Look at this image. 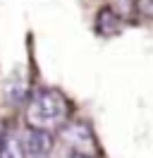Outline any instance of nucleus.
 I'll list each match as a JSON object with an SVG mask.
<instances>
[{
    "mask_svg": "<svg viewBox=\"0 0 153 158\" xmlns=\"http://www.w3.org/2000/svg\"><path fill=\"white\" fill-rule=\"evenodd\" d=\"M60 146H62V151L79 153V156H86V158L101 156V146H98L93 129L86 122H76V120H69L60 129Z\"/></svg>",
    "mask_w": 153,
    "mask_h": 158,
    "instance_id": "f03ea898",
    "label": "nucleus"
},
{
    "mask_svg": "<svg viewBox=\"0 0 153 158\" xmlns=\"http://www.w3.org/2000/svg\"><path fill=\"white\" fill-rule=\"evenodd\" d=\"M43 158H48V156H43Z\"/></svg>",
    "mask_w": 153,
    "mask_h": 158,
    "instance_id": "423d86ee",
    "label": "nucleus"
},
{
    "mask_svg": "<svg viewBox=\"0 0 153 158\" xmlns=\"http://www.w3.org/2000/svg\"><path fill=\"white\" fill-rule=\"evenodd\" d=\"M96 29H98V34L101 36H115V34H120V29H122V19L115 15L113 7H101V12H98V17H96Z\"/></svg>",
    "mask_w": 153,
    "mask_h": 158,
    "instance_id": "20e7f679",
    "label": "nucleus"
},
{
    "mask_svg": "<svg viewBox=\"0 0 153 158\" xmlns=\"http://www.w3.org/2000/svg\"><path fill=\"white\" fill-rule=\"evenodd\" d=\"M62 158H86V156H79V153H69V151H62Z\"/></svg>",
    "mask_w": 153,
    "mask_h": 158,
    "instance_id": "39448f33",
    "label": "nucleus"
},
{
    "mask_svg": "<svg viewBox=\"0 0 153 158\" xmlns=\"http://www.w3.org/2000/svg\"><path fill=\"white\" fill-rule=\"evenodd\" d=\"M0 158H29L22 132L10 129L0 137Z\"/></svg>",
    "mask_w": 153,
    "mask_h": 158,
    "instance_id": "7ed1b4c3",
    "label": "nucleus"
},
{
    "mask_svg": "<svg viewBox=\"0 0 153 158\" xmlns=\"http://www.w3.org/2000/svg\"><path fill=\"white\" fill-rule=\"evenodd\" d=\"M69 122V101L57 89H41L27 103V125L38 132H60Z\"/></svg>",
    "mask_w": 153,
    "mask_h": 158,
    "instance_id": "f257e3e1",
    "label": "nucleus"
}]
</instances>
